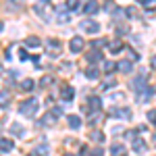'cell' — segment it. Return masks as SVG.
<instances>
[{"instance_id":"cell-1","label":"cell","mask_w":156,"mask_h":156,"mask_svg":"<svg viewBox=\"0 0 156 156\" xmlns=\"http://www.w3.org/2000/svg\"><path fill=\"white\" fill-rule=\"evenodd\" d=\"M37 102L36 98H29V100H25V102H21V106H19V112L23 115V117H34L37 110Z\"/></svg>"},{"instance_id":"cell-2","label":"cell","mask_w":156,"mask_h":156,"mask_svg":"<svg viewBox=\"0 0 156 156\" xmlns=\"http://www.w3.org/2000/svg\"><path fill=\"white\" fill-rule=\"evenodd\" d=\"M154 94V85H144L140 92H137V102H148Z\"/></svg>"},{"instance_id":"cell-3","label":"cell","mask_w":156,"mask_h":156,"mask_svg":"<svg viewBox=\"0 0 156 156\" xmlns=\"http://www.w3.org/2000/svg\"><path fill=\"white\" fill-rule=\"evenodd\" d=\"M108 115L119 117V119H123V121L131 119V110H129V108H110V110H108Z\"/></svg>"},{"instance_id":"cell-4","label":"cell","mask_w":156,"mask_h":156,"mask_svg":"<svg viewBox=\"0 0 156 156\" xmlns=\"http://www.w3.org/2000/svg\"><path fill=\"white\" fill-rule=\"evenodd\" d=\"M83 46H85V42H83V37H79V36H75L71 42H69V48H71L73 54L81 52V50H83Z\"/></svg>"},{"instance_id":"cell-5","label":"cell","mask_w":156,"mask_h":156,"mask_svg":"<svg viewBox=\"0 0 156 156\" xmlns=\"http://www.w3.org/2000/svg\"><path fill=\"white\" fill-rule=\"evenodd\" d=\"M34 11H36L37 15H40V17H44L46 21L50 19V15H48V2H46V0H42V2H37L36 6H34Z\"/></svg>"},{"instance_id":"cell-6","label":"cell","mask_w":156,"mask_h":156,"mask_svg":"<svg viewBox=\"0 0 156 156\" xmlns=\"http://www.w3.org/2000/svg\"><path fill=\"white\" fill-rule=\"evenodd\" d=\"M73 96H75V90H73V85H62V87H60V98H62L65 102H71Z\"/></svg>"},{"instance_id":"cell-7","label":"cell","mask_w":156,"mask_h":156,"mask_svg":"<svg viewBox=\"0 0 156 156\" xmlns=\"http://www.w3.org/2000/svg\"><path fill=\"white\" fill-rule=\"evenodd\" d=\"M81 29L87 31V34H98V31H100V25H98L96 21H83V23H81Z\"/></svg>"},{"instance_id":"cell-8","label":"cell","mask_w":156,"mask_h":156,"mask_svg":"<svg viewBox=\"0 0 156 156\" xmlns=\"http://www.w3.org/2000/svg\"><path fill=\"white\" fill-rule=\"evenodd\" d=\"M40 125H42V127H52V125H56V117H54L52 112H46V115L40 119Z\"/></svg>"},{"instance_id":"cell-9","label":"cell","mask_w":156,"mask_h":156,"mask_svg":"<svg viewBox=\"0 0 156 156\" xmlns=\"http://www.w3.org/2000/svg\"><path fill=\"white\" fill-rule=\"evenodd\" d=\"M12 148H15L12 140H9V137H0V152H12Z\"/></svg>"},{"instance_id":"cell-10","label":"cell","mask_w":156,"mask_h":156,"mask_svg":"<svg viewBox=\"0 0 156 156\" xmlns=\"http://www.w3.org/2000/svg\"><path fill=\"white\" fill-rule=\"evenodd\" d=\"M56 21H60V23H67V21H69V12H67V9L56 6Z\"/></svg>"},{"instance_id":"cell-11","label":"cell","mask_w":156,"mask_h":156,"mask_svg":"<svg viewBox=\"0 0 156 156\" xmlns=\"http://www.w3.org/2000/svg\"><path fill=\"white\" fill-rule=\"evenodd\" d=\"M123 52H125V56H127V62H135V60H140V54H137L133 48H125Z\"/></svg>"},{"instance_id":"cell-12","label":"cell","mask_w":156,"mask_h":156,"mask_svg":"<svg viewBox=\"0 0 156 156\" xmlns=\"http://www.w3.org/2000/svg\"><path fill=\"white\" fill-rule=\"evenodd\" d=\"M48 50H50V54H56V52L60 50V42L54 40V37H50L48 40Z\"/></svg>"},{"instance_id":"cell-13","label":"cell","mask_w":156,"mask_h":156,"mask_svg":"<svg viewBox=\"0 0 156 156\" xmlns=\"http://www.w3.org/2000/svg\"><path fill=\"white\" fill-rule=\"evenodd\" d=\"M133 150H135L137 154H144L146 152V142L144 140H133Z\"/></svg>"},{"instance_id":"cell-14","label":"cell","mask_w":156,"mask_h":156,"mask_svg":"<svg viewBox=\"0 0 156 156\" xmlns=\"http://www.w3.org/2000/svg\"><path fill=\"white\" fill-rule=\"evenodd\" d=\"M25 46H27V48H37V46H40V37H36V36L25 37Z\"/></svg>"},{"instance_id":"cell-15","label":"cell","mask_w":156,"mask_h":156,"mask_svg":"<svg viewBox=\"0 0 156 156\" xmlns=\"http://www.w3.org/2000/svg\"><path fill=\"white\" fill-rule=\"evenodd\" d=\"M34 87H36V81L34 79H23L21 81V90H25V92H31Z\"/></svg>"},{"instance_id":"cell-16","label":"cell","mask_w":156,"mask_h":156,"mask_svg":"<svg viewBox=\"0 0 156 156\" xmlns=\"http://www.w3.org/2000/svg\"><path fill=\"white\" fill-rule=\"evenodd\" d=\"M83 11L87 12V15H94V12L98 11V2H85V4H83Z\"/></svg>"},{"instance_id":"cell-17","label":"cell","mask_w":156,"mask_h":156,"mask_svg":"<svg viewBox=\"0 0 156 156\" xmlns=\"http://www.w3.org/2000/svg\"><path fill=\"white\" fill-rule=\"evenodd\" d=\"M9 100H11V94L6 90H0V106H9Z\"/></svg>"},{"instance_id":"cell-18","label":"cell","mask_w":156,"mask_h":156,"mask_svg":"<svg viewBox=\"0 0 156 156\" xmlns=\"http://www.w3.org/2000/svg\"><path fill=\"white\" fill-rule=\"evenodd\" d=\"M110 152H112V156H125V148H123V146L121 144H112L110 146Z\"/></svg>"},{"instance_id":"cell-19","label":"cell","mask_w":156,"mask_h":156,"mask_svg":"<svg viewBox=\"0 0 156 156\" xmlns=\"http://www.w3.org/2000/svg\"><path fill=\"white\" fill-rule=\"evenodd\" d=\"M69 127H71V129H79V127H81V121H79V117L71 115V117H69Z\"/></svg>"},{"instance_id":"cell-20","label":"cell","mask_w":156,"mask_h":156,"mask_svg":"<svg viewBox=\"0 0 156 156\" xmlns=\"http://www.w3.org/2000/svg\"><path fill=\"white\" fill-rule=\"evenodd\" d=\"M117 69L123 73H131V62H127V60H121L119 65H117Z\"/></svg>"},{"instance_id":"cell-21","label":"cell","mask_w":156,"mask_h":156,"mask_svg":"<svg viewBox=\"0 0 156 156\" xmlns=\"http://www.w3.org/2000/svg\"><path fill=\"white\" fill-rule=\"evenodd\" d=\"M115 85H117V79H115V77H106L104 83H102V90H110V87H115Z\"/></svg>"},{"instance_id":"cell-22","label":"cell","mask_w":156,"mask_h":156,"mask_svg":"<svg viewBox=\"0 0 156 156\" xmlns=\"http://www.w3.org/2000/svg\"><path fill=\"white\" fill-rule=\"evenodd\" d=\"M52 81H54V77H52V75H44V77L40 79V87H48Z\"/></svg>"},{"instance_id":"cell-23","label":"cell","mask_w":156,"mask_h":156,"mask_svg":"<svg viewBox=\"0 0 156 156\" xmlns=\"http://www.w3.org/2000/svg\"><path fill=\"white\" fill-rule=\"evenodd\" d=\"M11 131H12V133H17V135H21V137L25 135V129L21 127V125H19V123H12V125H11Z\"/></svg>"},{"instance_id":"cell-24","label":"cell","mask_w":156,"mask_h":156,"mask_svg":"<svg viewBox=\"0 0 156 156\" xmlns=\"http://www.w3.org/2000/svg\"><path fill=\"white\" fill-rule=\"evenodd\" d=\"M50 152V148L46 144H42V146H37V150H36V156H48Z\"/></svg>"},{"instance_id":"cell-25","label":"cell","mask_w":156,"mask_h":156,"mask_svg":"<svg viewBox=\"0 0 156 156\" xmlns=\"http://www.w3.org/2000/svg\"><path fill=\"white\" fill-rule=\"evenodd\" d=\"M140 4H142L144 9H148V11H154L156 9V0H142Z\"/></svg>"},{"instance_id":"cell-26","label":"cell","mask_w":156,"mask_h":156,"mask_svg":"<svg viewBox=\"0 0 156 156\" xmlns=\"http://www.w3.org/2000/svg\"><path fill=\"white\" fill-rule=\"evenodd\" d=\"M98 60H102V54L100 52H90L87 54V62H98Z\"/></svg>"},{"instance_id":"cell-27","label":"cell","mask_w":156,"mask_h":156,"mask_svg":"<svg viewBox=\"0 0 156 156\" xmlns=\"http://www.w3.org/2000/svg\"><path fill=\"white\" fill-rule=\"evenodd\" d=\"M65 9H67V11H77V9H79V2H77V0H69V2L65 4Z\"/></svg>"},{"instance_id":"cell-28","label":"cell","mask_w":156,"mask_h":156,"mask_svg":"<svg viewBox=\"0 0 156 156\" xmlns=\"http://www.w3.org/2000/svg\"><path fill=\"white\" fill-rule=\"evenodd\" d=\"M121 48H123V44H121L119 40H115V42H110V50L117 54V52H121Z\"/></svg>"},{"instance_id":"cell-29","label":"cell","mask_w":156,"mask_h":156,"mask_svg":"<svg viewBox=\"0 0 156 156\" xmlns=\"http://www.w3.org/2000/svg\"><path fill=\"white\" fill-rule=\"evenodd\" d=\"M98 75H100V73H98L96 69H92V67L85 71V77H87V79H98Z\"/></svg>"},{"instance_id":"cell-30","label":"cell","mask_w":156,"mask_h":156,"mask_svg":"<svg viewBox=\"0 0 156 156\" xmlns=\"http://www.w3.org/2000/svg\"><path fill=\"white\" fill-rule=\"evenodd\" d=\"M100 119H102V115H100V112L90 115V125H98V123H100Z\"/></svg>"},{"instance_id":"cell-31","label":"cell","mask_w":156,"mask_h":156,"mask_svg":"<svg viewBox=\"0 0 156 156\" xmlns=\"http://www.w3.org/2000/svg\"><path fill=\"white\" fill-rule=\"evenodd\" d=\"M125 15L131 17V19H135V17H137V9H135V6H127V9H125Z\"/></svg>"},{"instance_id":"cell-32","label":"cell","mask_w":156,"mask_h":156,"mask_svg":"<svg viewBox=\"0 0 156 156\" xmlns=\"http://www.w3.org/2000/svg\"><path fill=\"white\" fill-rule=\"evenodd\" d=\"M115 69H117V65H115L112 60H106V62H104V71L106 73H112Z\"/></svg>"},{"instance_id":"cell-33","label":"cell","mask_w":156,"mask_h":156,"mask_svg":"<svg viewBox=\"0 0 156 156\" xmlns=\"http://www.w3.org/2000/svg\"><path fill=\"white\" fill-rule=\"evenodd\" d=\"M92 140H94V142H102V140H104V135H102L100 131H94V133H92Z\"/></svg>"},{"instance_id":"cell-34","label":"cell","mask_w":156,"mask_h":156,"mask_svg":"<svg viewBox=\"0 0 156 156\" xmlns=\"http://www.w3.org/2000/svg\"><path fill=\"white\" fill-rule=\"evenodd\" d=\"M123 98H125V96H123V94L119 92V94H112V96H108V102H115V100H123Z\"/></svg>"},{"instance_id":"cell-35","label":"cell","mask_w":156,"mask_h":156,"mask_svg":"<svg viewBox=\"0 0 156 156\" xmlns=\"http://www.w3.org/2000/svg\"><path fill=\"white\" fill-rule=\"evenodd\" d=\"M148 119H150V123L156 125V110H150V112H148Z\"/></svg>"},{"instance_id":"cell-36","label":"cell","mask_w":156,"mask_h":156,"mask_svg":"<svg viewBox=\"0 0 156 156\" xmlns=\"http://www.w3.org/2000/svg\"><path fill=\"white\" fill-rule=\"evenodd\" d=\"M92 46L100 48V46H106V42H104V40H94V42H92Z\"/></svg>"},{"instance_id":"cell-37","label":"cell","mask_w":156,"mask_h":156,"mask_svg":"<svg viewBox=\"0 0 156 156\" xmlns=\"http://www.w3.org/2000/svg\"><path fill=\"white\" fill-rule=\"evenodd\" d=\"M92 156H104L102 148H96V150H92Z\"/></svg>"},{"instance_id":"cell-38","label":"cell","mask_w":156,"mask_h":156,"mask_svg":"<svg viewBox=\"0 0 156 156\" xmlns=\"http://www.w3.org/2000/svg\"><path fill=\"white\" fill-rule=\"evenodd\" d=\"M19 58H21V60H27V58H29V54H27L25 50H21V52H19Z\"/></svg>"},{"instance_id":"cell-39","label":"cell","mask_w":156,"mask_h":156,"mask_svg":"<svg viewBox=\"0 0 156 156\" xmlns=\"http://www.w3.org/2000/svg\"><path fill=\"white\" fill-rule=\"evenodd\" d=\"M125 137H127V140H131V142H133V140H135V131H127V133H125Z\"/></svg>"},{"instance_id":"cell-40","label":"cell","mask_w":156,"mask_h":156,"mask_svg":"<svg viewBox=\"0 0 156 156\" xmlns=\"http://www.w3.org/2000/svg\"><path fill=\"white\" fill-rule=\"evenodd\" d=\"M152 67L156 69V56H152Z\"/></svg>"},{"instance_id":"cell-41","label":"cell","mask_w":156,"mask_h":156,"mask_svg":"<svg viewBox=\"0 0 156 156\" xmlns=\"http://www.w3.org/2000/svg\"><path fill=\"white\" fill-rule=\"evenodd\" d=\"M2 27H4V23H2V21H0V31H2Z\"/></svg>"},{"instance_id":"cell-42","label":"cell","mask_w":156,"mask_h":156,"mask_svg":"<svg viewBox=\"0 0 156 156\" xmlns=\"http://www.w3.org/2000/svg\"><path fill=\"white\" fill-rule=\"evenodd\" d=\"M154 144H156V135H154Z\"/></svg>"},{"instance_id":"cell-43","label":"cell","mask_w":156,"mask_h":156,"mask_svg":"<svg viewBox=\"0 0 156 156\" xmlns=\"http://www.w3.org/2000/svg\"><path fill=\"white\" fill-rule=\"evenodd\" d=\"M65 156H73V154H65Z\"/></svg>"},{"instance_id":"cell-44","label":"cell","mask_w":156,"mask_h":156,"mask_svg":"<svg viewBox=\"0 0 156 156\" xmlns=\"http://www.w3.org/2000/svg\"><path fill=\"white\" fill-rule=\"evenodd\" d=\"M0 71H2V69H0Z\"/></svg>"}]
</instances>
